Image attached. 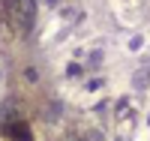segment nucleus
I'll use <instances>...</instances> for the list:
<instances>
[{
	"label": "nucleus",
	"instance_id": "obj_1",
	"mask_svg": "<svg viewBox=\"0 0 150 141\" xmlns=\"http://www.w3.org/2000/svg\"><path fill=\"white\" fill-rule=\"evenodd\" d=\"M33 12H36L33 0H12L9 3V24H12V30L24 36L33 27Z\"/></svg>",
	"mask_w": 150,
	"mask_h": 141
},
{
	"label": "nucleus",
	"instance_id": "obj_2",
	"mask_svg": "<svg viewBox=\"0 0 150 141\" xmlns=\"http://www.w3.org/2000/svg\"><path fill=\"white\" fill-rule=\"evenodd\" d=\"M6 132H9L12 138H18V141H30V129H27L21 120H18L15 126H6Z\"/></svg>",
	"mask_w": 150,
	"mask_h": 141
}]
</instances>
